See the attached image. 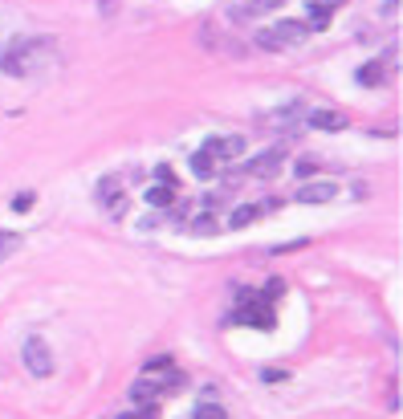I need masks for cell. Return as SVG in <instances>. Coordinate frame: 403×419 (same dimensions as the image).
Masks as SVG:
<instances>
[{"label":"cell","mask_w":403,"mask_h":419,"mask_svg":"<svg viewBox=\"0 0 403 419\" xmlns=\"http://www.w3.org/2000/svg\"><path fill=\"white\" fill-rule=\"evenodd\" d=\"M192 228H196V233H216V220H212V216H200Z\"/></svg>","instance_id":"d6986e66"},{"label":"cell","mask_w":403,"mask_h":419,"mask_svg":"<svg viewBox=\"0 0 403 419\" xmlns=\"http://www.w3.org/2000/svg\"><path fill=\"white\" fill-rule=\"evenodd\" d=\"M29 204H33V195L25 191V195H17V212H29Z\"/></svg>","instance_id":"7402d4cb"},{"label":"cell","mask_w":403,"mask_h":419,"mask_svg":"<svg viewBox=\"0 0 403 419\" xmlns=\"http://www.w3.org/2000/svg\"><path fill=\"white\" fill-rule=\"evenodd\" d=\"M334 180H318V184H302L298 187V204H326V200H334Z\"/></svg>","instance_id":"5b68a950"},{"label":"cell","mask_w":403,"mask_h":419,"mask_svg":"<svg viewBox=\"0 0 403 419\" xmlns=\"http://www.w3.org/2000/svg\"><path fill=\"white\" fill-rule=\"evenodd\" d=\"M277 167H281V151H265L261 159L249 163V175H273Z\"/></svg>","instance_id":"ba28073f"},{"label":"cell","mask_w":403,"mask_h":419,"mask_svg":"<svg viewBox=\"0 0 403 419\" xmlns=\"http://www.w3.org/2000/svg\"><path fill=\"white\" fill-rule=\"evenodd\" d=\"M118 419H134V411H127V416H118Z\"/></svg>","instance_id":"cb8c5ba5"},{"label":"cell","mask_w":403,"mask_h":419,"mask_svg":"<svg viewBox=\"0 0 403 419\" xmlns=\"http://www.w3.org/2000/svg\"><path fill=\"white\" fill-rule=\"evenodd\" d=\"M196 419H228V411L216 407V403H200V407H196Z\"/></svg>","instance_id":"2e32d148"},{"label":"cell","mask_w":403,"mask_h":419,"mask_svg":"<svg viewBox=\"0 0 403 419\" xmlns=\"http://www.w3.org/2000/svg\"><path fill=\"white\" fill-rule=\"evenodd\" d=\"M261 378H265V383H281V378H285V371H277V367H265V371H261Z\"/></svg>","instance_id":"44dd1931"},{"label":"cell","mask_w":403,"mask_h":419,"mask_svg":"<svg viewBox=\"0 0 403 419\" xmlns=\"http://www.w3.org/2000/svg\"><path fill=\"white\" fill-rule=\"evenodd\" d=\"M147 204H151V208H172V204H176V187L155 184L151 191H147Z\"/></svg>","instance_id":"9c48e42d"},{"label":"cell","mask_w":403,"mask_h":419,"mask_svg":"<svg viewBox=\"0 0 403 419\" xmlns=\"http://www.w3.org/2000/svg\"><path fill=\"white\" fill-rule=\"evenodd\" d=\"M285 0H249L245 4V17H253V12H273V8H281Z\"/></svg>","instance_id":"9a60e30c"},{"label":"cell","mask_w":403,"mask_h":419,"mask_svg":"<svg viewBox=\"0 0 403 419\" xmlns=\"http://www.w3.org/2000/svg\"><path fill=\"white\" fill-rule=\"evenodd\" d=\"M306 37H310V29H306L302 21H277L273 29H261V33H257V45L269 49V53H277V49L302 45Z\"/></svg>","instance_id":"6da1fadb"},{"label":"cell","mask_w":403,"mask_h":419,"mask_svg":"<svg viewBox=\"0 0 403 419\" xmlns=\"http://www.w3.org/2000/svg\"><path fill=\"white\" fill-rule=\"evenodd\" d=\"M159 395H163L159 383L147 378V374H138V383H131V399L138 403V407H143V403H159Z\"/></svg>","instance_id":"8992f818"},{"label":"cell","mask_w":403,"mask_h":419,"mask_svg":"<svg viewBox=\"0 0 403 419\" xmlns=\"http://www.w3.org/2000/svg\"><path fill=\"white\" fill-rule=\"evenodd\" d=\"M192 171H196L200 180H212V171H216V159H212L208 151H196V155H192Z\"/></svg>","instance_id":"30bf717a"},{"label":"cell","mask_w":403,"mask_h":419,"mask_svg":"<svg viewBox=\"0 0 403 419\" xmlns=\"http://www.w3.org/2000/svg\"><path fill=\"white\" fill-rule=\"evenodd\" d=\"M318 4H342V0H318Z\"/></svg>","instance_id":"603a6c76"},{"label":"cell","mask_w":403,"mask_h":419,"mask_svg":"<svg viewBox=\"0 0 403 419\" xmlns=\"http://www.w3.org/2000/svg\"><path fill=\"white\" fill-rule=\"evenodd\" d=\"M310 127H318V131H342L347 127V114H338V110H313Z\"/></svg>","instance_id":"52a82bcc"},{"label":"cell","mask_w":403,"mask_h":419,"mask_svg":"<svg viewBox=\"0 0 403 419\" xmlns=\"http://www.w3.org/2000/svg\"><path fill=\"white\" fill-rule=\"evenodd\" d=\"M155 371H172V358H167V354L151 358V363H147V374H155Z\"/></svg>","instance_id":"ac0fdd59"},{"label":"cell","mask_w":403,"mask_h":419,"mask_svg":"<svg viewBox=\"0 0 403 419\" xmlns=\"http://www.w3.org/2000/svg\"><path fill=\"white\" fill-rule=\"evenodd\" d=\"M257 216H261V208H257V204H245V208H236V212L228 216V224H232V228H249Z\"/></svg>","instance_id":"8fae6325"},{"label":"cell","mask_w":403,"mask_h":419,"mask_svg":"<svg viewBox=\"0 0 403 419\" xmlns=\"http://www.w3.org/2000/svg\"><path fill=\"white\" fill-rule=\"evenodd\" d=\"M358 82H362V86H383V65H379V61L362 65V69H358Z\"/></svg>","instance_id":"4fadbf2b"},{"label":"cell","mask_w":403,"mask_h":419,"mask_svg":"<svg viewBox=\"0 0 403 419\" xmlns=\"http://www.w3.org/2000/svg\"><path fill=\"white\" fill-rule=\"evenodd\" d=\"M98 195H102L106 204H114V200L123 195V184H118V175H106V180L98 184Z\"/></svg>","instance_id":"5bb4252c"},{"label":"cell","mask_w":403,"mask_h":419,"mask_svg":"<svg viewBox=\"0 0 403 419\" xmlns=\"http://www.w3.org/2000/svg\"><path fill=\"white\" fill-rule=\"evenodd\" d=\"M21 358H25V367H29V374H53V354H49V346H45L41 338H29L25 342V350H21Z\"/></svg>","instance_id":"3957f363"},{"label":"cell","mask_w":403,"mask_h":419,"mask_svg":"<svg viewBox=\"0 0 403 419\" xmlns=\"http://www.w3.org/2000/svg\"><path fill=\"white\" fill-rule=\"evenodd\" d=\"M236 322L240 326H273V314H269V301H257L249 289L240 293V310H236Z\"/></svg>","instance_id":"7a4b0ae2"},{"label":"cell","mask_w":403,"mask_h":419,"mask_svg":"<svg viewBox=\"0 0 403 419\" xmlns=\"http://www.w3.org/2000/svg\"><path fill=\"white\" fill-rule=\"evenodd\" d=\"M306 17H310V21H306V29H326L334 12H330V4H318V0H313V4H310V12H306Z\"/></svg>","instance_id":"7c38bea8"},{"label":"cell","mask_w":403,"mask_h":419,"mask_svg":"<svg viewBox=\"0 0 403 419\" xmlns=\"http://www.w3.org/2000/svg\"><path fill=\"white\" fill-rule=\"evenodd\" d=\"M12 248H17V236H12V233H0V257H4V253H12Z\"/></svg>","instance_id":"ffe728a7"},{"label":"cell","mask_w":403,"mask_h":419,"mask_svg":"<svg viewBox=\"0 0 403 419\" xmlns=\"http://www.w3.org/2000/svg\"><path fill=\"white\" fill-rule=\"evenodd\" d=\"M204 151H208L212 159H240V155H245V139H236V135H220V139L204 142Z\"/></svg>","instance_id":"277c9868"},{"label":"cell","mask_w":403,"mask_h":419,"mask_svg":"<svg viewBox=\"0 0 403 419\" xmlns=\"http://www.w3.org/2000/svg\"><path fill=\"white\" fill-rule=\"evenodd\" d=\"M155 180H159L163 187H176V171H172L167 163H159V167H155Z\"/></svg>","instance_id":"e0dca14e"}]
</instances>
